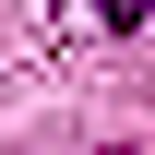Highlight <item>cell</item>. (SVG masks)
I'll list each match as a JSON object with an SVG mask.
<instances>
[{"instance_id": "6da1fadb", "label": "cell", "mask_w": 155, "mask_h": 155, "mask_svg": "<svg viewBox=\"0 0 155 155\" xmlns=\"http://www.w3.org/2000/svg\"><path fill=\"white\" fill-rule=\"evenodd\" d=\"M107 24H155V0H107Z\"/></svg>"}]
</instances>
